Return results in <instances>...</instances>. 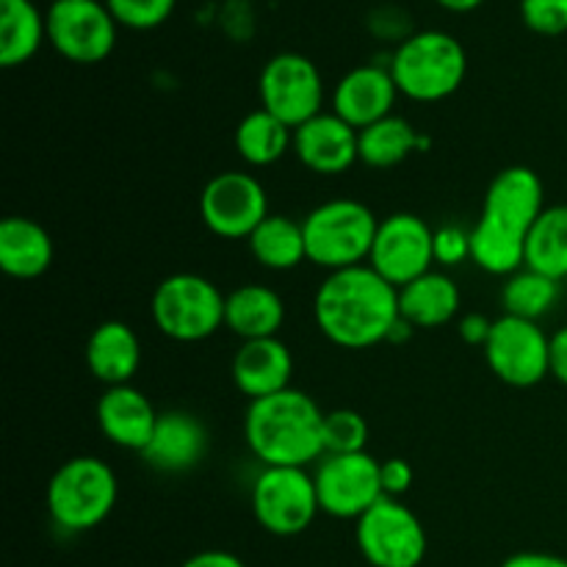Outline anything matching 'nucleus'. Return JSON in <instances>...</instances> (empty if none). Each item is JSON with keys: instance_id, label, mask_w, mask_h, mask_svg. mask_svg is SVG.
<instances>
[{"instance_id": "10", "label": "nucleus", "mask_w": 567, "mask_h": 567, "mask_svg": "<svg viewBox=\"0 0 567 567\" xmlns=\"http://www.w3.org/2000/svg\"><path fill=\"white\" fill-rule=\"evenodd\" d=\"M258 97L260 109L297 131L324 111V78L308 55L282 50L260 70Z\"/></svg>"}, {"instance_id": "40", "label": "nucleus", "mask_w": 567, "mask_h": 567, "mask_svg": "<svg viewBox=\"0 0 567 567\" xmlns=\"http://www.w3.org/2000/svg\"><path fill=\"white\" fill-rule=\"evenodd\" d=\"M551 377L567 388V324L551 336Z\"/></svg>"}, {"instance_id": "1", "label": "nucleus", "mask_w": 567, "mask_h": 567, "mask_svg": "<svg viewBox=\"0 0 567 567\" xmlns=\"http://www.w3.org/2000/svg\"><path fill=\"white\" fill-rule=\"evenodd\" d=\"M546 210V188L529 166H507L491 181L480 219L471 227V264L493 277L526 266V238Z\"/></svg>"}, {"instance_id": "11", "label": "nucleus", "mask_w": 567, "mask_h": 567, "mask_svg": "<svg viewBox=\"0 0 567 567\" xmlns=\"http://www.w3.org/2000/svg\"><path fill=\"white\" fill-rule=\"evenodd\" d=\"M48 42L72 64H100L116 48L120 25L105 0H53L44 11Z\"/></svg>"}, {"instance_id": "27", "label": "nucleus", "mask_w": 567, "mask_h": 567, "mask_svg": "<svg viewBox=\"0 0 567 567\" xmlns=\"http://www.w3.org/2000/svg\"><path fill=\"white\" fill-rule=\"evenodd\" d=\"M233 144L244 164L264 169L293 153V127H288L266 109H255L236 125Z\"/></svg>"}, {"instance_id": "42", "label": "nucleus", "mask_w": 567, "mask_h": 567, "mask_svg": "<svg viewBox=\"0 0 567 567\" xmlns=\"http://www.w3.org/2000/svg\"><path fill=\"white\" fill-rule=\"evenodd\" d=\"M413 336H415V327L410 324V321H404L402 316H399V321L393 324L391 336H388V343H408Z\"/></svg>"}, {"instance_id": "34", "label": "nucleus", "mask_w": 567, "mask_h": 567, "mask_svg": "<svg viewBox=\"0 0 567 567\" xmlns=\"http://www.w3.org/2000/svg\"><path fill=\"white\" fill-rule=\"evenodd\" d=\"M471 260V230L460 225L435 227V264L443 269Z\"/></svg>"}, {"instance_id": "5", "label": "nucleus", "mask_w": 567, "mask_h": 567, "mask_svg": "<svg viewBox=\"0 0 567 567\" xmlns=\"http://www.w3.org/2000/svg\"><path fill=\"white\" fill-rule=\"evenodd\" d=\"M120 480L105 460L81 454L55 468L50 476L44 504L55 529L64 535L92 532L114 513Z\"/></svg>"}, {"instance_id": "41", "label": "nucleus", "mask_w": 567, "mask_h": 567, "mask_svg": "<svg viewBox=\"0 0 567 567\" xmlns=\"http://www.w3.org/2000/svg\"><path fill=\"white\" fill-rule=\"evenodd\" d=\"M435 3L441 6V9L452 11V14H468V11L480 9L485 0H435Z\"/></svg>"}, {"instance_id": "19", "label": "nucleus", "mask_w": 567, "mask_h": 567, "mask_svg": "<svg viewBox=\"0 0 567 567\" xmlns=\"http://www.w3.org/2000/svg\"><path fill=\"white\" fill-rule=\"evenodd\" d=\"M230 377L236 391L249 402L275 396V393L291 388L293 354L288 343L277 338H258V341H241L230 363Z\"/></svg>"}, {"instance_id": "32", "label": "nucleus", "mask_w": 567, "mask_h": 567, "mask_svg": "<svg viewBox=\"0 0 567 567\" xmlns=\"http://www.w3.org/2000/svg\"><path fill=\"white\" fill-rule=\"evenodd\" d=\"M116 25L127 31H153L175 11L177 0H105Z\"/></svg>"}, {"instance_id": "31", "label": "nucleus", "mask_w": 567, "mask_h": 567, "mask_svg": "<svg viewBox=\"0 0 567 567\" xmlns=\"http://www.w3.org/2000/svg\"><path fill=\"white\" fill-rule=\"evenodd\" d=\"M369 446V421L354 410L324 413V454H358Z\"/></svg>"}, {"instance_id": "29", "label": "nucleus", "mask_w": 567, "mask_h": 567, "mask_svg": "<svg viewBox=\"0 0 567 567\" xmlns=\"http://www.w3.org/2000/svg\"><path fill=\"white\" fill-rule=\"evenodd\" d=\"M526 269L565 282L567 277V205H546L526 238Z\"/></svg>"}, {"instance_id": "30", "label": "nucleus", "mask_w": 567, "mask_h": 567, "mask_svg": "<svg viewBox=\"0 0 567 567\" xmlns=\"http://www.w3.org/2000/svg\"><path fill=\"white\" fill-rule=\"evenodd\" d=\"M559 297H563V282L526 266L509 275L502 286L504 313L529 321H540L543 316L551 313Z\"/></svg>"}, {"instance_id": "16", "label": "nucleus", "mask_w": 567, "mask_h": 567, "mask_svg": "<svg viewBox=\"0 0 567 567\" xmlns=\"http://www.w3.org/2000/svg\"><path fill=\"white\" fill-rule=\"evenodd\" d=\"M396 97L399 89L388 64L371 61L341 75V81L332 89V114L349 122L354 131H363L391 116L396 109Z\"/></svg>"}, {"instance_id": "26", "label": "nucleus", "mask_w": 567, "mask_h": 567, "mask_svg": "<svg viewBox=\"0 0 567 567\" xmlns=\"http://www.w3.org/2000/svg\"><path fill=\"white\" fill-rule=\"evenodd\" d=\"M48 42V17L33 0H0V64H28Z\"/></svg>"}, {"instance_id": "23", "label": "nucleus", "mask_w": 567, "mask_h": 567, "mask_svg": "<svg viewBox=\"0 0 567 567\" xmlns=\"http://www.w3.org/2000/svg\"><path fill=\"white\" fill-rule=\"evenodd\" d=\"M55 247L44 225L28 216H6L0 225V269L14 280H37L53 266Z\"/></svg>"}, {"instance_id": "24", "label": "nucleus", "mask_w": 567, "mask_h": 567, "mask_svg": "<svg viewBox=\"0 0 567 567\" xmlns=\"http://www.w3.org/2000/svg\"><path fill=\"white\" fill-rule=\"evenodd\" d=\"M463 308V293L446 271H426L419 280L399 288V316L415 330H435L457 319Z\"/></svg>"}, {"instance_id": "4", "label": "nucleus", "mask_w": 567, "mask_h": 567, "mask_svg": "<svg viewBox=\"0 0 567 567\" xmlns=\"http://www.w3.org/2000/svg\"><path fill=\"white\" fill-rule=\"evenodd\" d=\"M388 70L402 97L415 103H441L465 83L468 53L452 33L424 28L391 50Z\"/></svg>"}, {"instance_id": "7", "label": "nucleus", "mask_w": 567, "mask_h": 567, "mask_svg": "<svg viewBox=\"0 0 567 567\" xmlns=\"http://www.w3.org/2000/svg\"><path fill=\"white\" fill-rule=\"evenodd\" d=\"M225 299L227 293L208 277L177 271L155 286L150 313L169 341L199 343L225 327Z\"/></svg>"}, {"instance_id": "3", "label": "nucleus", "mask_w": 567, "mask_h": 567, "mask_svg": "<svg viewBox=\"0 0 567 567\" xmlns=\"http://www.w3.org/2000/svg\"><path fill=\"white\" fill-rule=\"evenodd\" d=\"M244 441L264 468H308L324 457V413L291 385L249 402Z\"/></svg>"}, {"instance_id": "38", "label": "nucleus", "mask_w": 567, "mask_h": 567, "mask_svg": "<svg viewBox=\"0 0 567 567\" xmlns=\"http://www.w3.org/2000/svg\"><path fill=\"white\" fill-rule=\"evenodd\" d=\"M498 567H567V559L551 551H518Z\"/></svg>"}, {"instance_id": "18", "label": "nucleus", "mask_w": 567, "mask_h": 567, "mask_svg": "<svg viewBox=\"0 0 567 567\" xmlns=\"http://www.w3.org/2000/svg\"><path fill=\"white\" fill-rule=\"evenodd\" d=\"M208 441V430L197 415L188 410H166L158 415L142 460L161 474H186L203 463Z\"/></svg>"}, {"instance_id": "39", "label": "nucleus", "mask_w": 567, "mask_h": 567, "mask_svg": "<svg viewBox=\"0 0 567 567\" xmlns=\"http://www.w3.org/2000/svg\"><path fill=\"white\" fill-rule=\"evenodd\" d=\"M181 567H247V563L241 557H236L233 551L208 548V551H199L194 557H188Z\"/></svg>"}, {"instance_id": "20", "label": "nucleus", "mask_w": 567, "mask_h": 567, "mask_svg": "<svg viewBox=\"0 0 567 567\" xmlns=\"http://www.w3.org/2000/svg\"><path fill=\"white\" fill-rule=\"evenodd\" d=\"M158 410L136 385L105 388L97 399V426L103 437L125 452L142 454L158 424Z\"/></svg>"}, {"instance_id": "28", "label": "nucleus", "mask_w": 567, "mask_h": 567, "mask_svg": "<svg viewBox=\"0 0 567 567\" xmlns=\"http://www.w3.org/2000/svg\"><path fill=\"white\" fill-rule=\"evenodd\" d=\"M249 255L266 271H293L308 260L302 221H293L282 214H269L252 236L247 238Z\"/></svg>"}, {"instance_id": "9", "label": "nucleus", "mask_w": 567, "mask_h": 567, "mask_svg": "<svg viewBox=\"0 0 567 567\" xmlns=\"http://www.w3.org/2000/svg\"><path fill=\"white\" fill-rule=\"evenodd\" d=\"M354 540L371 567H421L430 546L419 515L391 496L354 520Z\"/></svg>"}, {"instance_id": "14", "label": "nucleus", "mask_w": 567, "mask_h": 567, "mask_svg": "<svg viewBox=\"0 0 567 567\" xmlns=\"http://www.w3.org/2000/svg\"><path fill=\"white\" fill-rule=\"evenodd\" d=\"M369 266L393 288L419 280L435 266V227L408 210L385 216L377 227Z\"/></svg>"}, {"instance_id": "17", "label": "nucleus", "mask_w": 567, "mask_h": 567, "mask_svg": "<svg viewBox=\"0 0 567 567\" xmlns=\"http://www.w3.org/2000/svg\"><path fill=\"white\" fill-rule=\"evenodd\" d=\"M293 155L313 175H343L360 161L358 131L332 111H321L293 131Z\"/></svg>"}, {"instance_id": "36", "label": "nucleus", "mask_w": 567, "mask_h": 567, "mask_svg": "<svg viewBox=\"0 0 567 567\" xmlns=\"http://www.w3.org/2000/svg\"><path fill=\"white\" fill-rule=\"evenodd\" d=\"M380 476H382V491H385V496L391 498H402L404 493L413 487V480H415L413 465L402 457L382 460Z\"/></svg>"}, {"instance_id": "43", "label": "nucleus", "mask_w": 567, "mask_h": 567, "mask_svg": "<svg viewBox=\"0 0 567 567\" xmlns=\"http://www.w3.org/2000/svg\"><path fill=\"white\" fill-rule=\"evenodd\" d=\"M565 286H567V277H565Z\"/></svg>"}, {"instance_id": "15", "label": "nucleus", "mask_w": 567, "mask_h": 567, "mask_svg": "<svg viewBox=\"0 0 567 567\" xmlns=\"http://www.w3.org/2000/svg\"><path fill=\"white\" fill-rule=\"evenodd\" d=\"M380 465L369 452L324 454L313 471L321 513L338 520H358L369 513L385 496Z\"/></svg>"}, {"instance_id": "8", "label": "nucleus", "mask_w": 567, "mask_h": 567, "mask_svg": "<svg viewBox=\"0 0 567 567\" xmlns=\"http://www.w3.org/2000/svg\"><path fill=\"white\" fill-rule=\"evenodd\" d=\"M252 515L275 537H297L321 515L319 493L308 468H260L249 491Z\"/></svg>"}, {"instance_id": "35", "label": "nucleus", "mask_w": 567, "mask_h": 567, "mask_svg": "<svg viewBox=\"0 0 567 567\" xmlns=\"http://www.w3.org/2000/svg\"><path fill=\"white\" fill-rule=\"evenodd\" d=\"M369 31L371 37L382 39V42L402 44L404 39L413 37V22H410V14L399 6H380L369 14Z\"/></svg>"}, {"instance_id": "2", "label": "nucleus", "mask_w": 567, "mask_h": 567, "mask_svg": "<svg viewBox=\"0 0 567 567\" xmlns=\"http://www.w3.org/2000/svg\"><path fill=\"white\" fill-rule=\"evenodd\" d=\"M313 319L336 347H380L399 321V288L382 280L369 264L330 271L316 288Z\"/></svg>"}, {"instance_id": "13", "label": "nucleus", "mask_w": 567, "mask_h": 567, "mask_svg": "<svg viewBox=\"0 0 567 567\" xmlns=\"http://www.w3.org/2000/svg\"><path fill=\"white\" fill-rule=\"evenodd\" d=\"M269 216V194L264 183L244 169H227L210 177L199 194V219L214 236L247 241Z\"/></svg>"}, {"instance_id": "25", "label": "nucleus", "mask_w": 567, "mask_h": 567, "mask_svg": "<svg viewBox=\"0 0 567 567\" xmlns=\"http://www.w3.org/2000/svg\"><path fill=\"white\" fill-rule=\"evenodd\" d=\"M430 147L432 138L415 131L413 122L399 114L385 116V120L358 131L360 164H365L369 169H393L413 153H426Z\"/></svg>"}, {"instance_id": "22", "label": "nucleus", "mask_w": 567, "mask_h": 567, "mask_svg": "<svg viewBox=\"0 0 567 567\" xmlns=\"http://www.w3.org/2000/svg\"><path fill=\"white\" fill-rule=\"evenodd\" d=\"M282 324H286V302L275 288L264 282H247L227 293L225 330H230L238 341L277 338Z\"/></svg>"}, {"instance_id": "12", "label": "nucleus", "mask_w": 567, "mask_h": 567, "mask_svg": "<svg viewBox=\"0 0 567 567\" xmlns=\"http://www.w3.org/2000/svg\"><path fill=\"white\" fill-rule=\"evenodd\" d=\"M482 352L487 369L509 388H535L551 377V336H546L540 321L504 313L493 321Z\"/></svg>"}, {"instance_id": "37", "label": "nucleus", "mask_w": 567, "mask_h": 567, "mask_svg": "<svg viewBox=\"0 0 567 567\" xmlns=\"http://www.w3.org/2000/svg\"><path fill=\"white\" fill-rule=\"evenodd\" d=\"M491 330H493V319H487L485 313H476V310L460 316L457 321L460 338H463L465 343H471V347H485L487 338H491Z\"/></svg>"}, {"instance_id": "6", "label": "nucleus", "mask_w": 567, "mask_h": 567, "mask_svg": "<svg viewBox=\"0 0 567 567\" xmlns=\"http://www.w3.org/2000/svg\"><path fill=\"white\" fill-rule=\"evenodd\" d=\"M377 227L380 219L360 199H327L302 219L308 260L327 275L369 264Z\"/></svg>"}, {"instance_id": "21", "label": "nucleus", "mask_w": 567, "mask_h": 567, "mask_svg": "<svg viewBox=\"0 0 567 567\" xmlns=\"http://www.w3.org/2000/svg\"><path fill=\"white\" fill-rule=\"evenodd\" d=\"M86 365L105 388L131 385L142 365V341L136 330L120 319L94 327L86 341Z\"/></svg>"}, {"instance_id": "33", "label": "nucleus", "mask_w": 567, "mask_h": 567, "mask_svg": "<svg viewBox=\"0 0 567 567\" xmlns=\"http://www.w3.org/2000/svg\"><path fill=\"white\" fill-rule=\"evenodd\" d=\"M520 20L540 37L567 33V0H520Z\"/></svg>"}]
</instances>
